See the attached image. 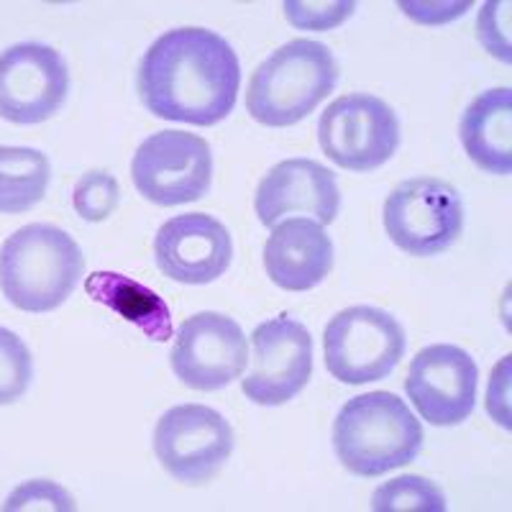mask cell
Here are the masks:
<instances>
[{
	"instance_id": "cell-23",
	"label": "cell",
	"mask_w": 512,
	"mask_h": 512,
	"mask_svg": "<svg viewBox=\"0 0 512 512\" xmlns=\"http://www.w3.org/2000/svg\"><path fill=\"white\" fill-rule=\"evenodd\" d=\"M6 510H59V512H72L77 510L75 500L64 487L49 482V479H34L11 492L6 500Z\"/></svg>"
},
{
	"instance_id": "cell-13",
	"label": "cell",
	"mask_w": 512,
	"mask_h": 512,
	"mask_svg": "<svg viewBox=\"0 0 512 512\" xmlns=\"http://www.w3.org/2000/svg\"><path fill=\"white\" fill-rule=\"evenodd\" d=\"M479 369L464 349L451 344L425 346L410 361L405 392L420 418L438 428L464 423L477 405Z\"/></svg>"
},
{
	"instance_id": "cell-5",
	"label": "cell",
	"mask_w": 512,
	"mask_h": 512,
	"mask_svg": "<svg viewBox=\"0 0 512 512\" xmlns=\"http://www.w3.org/2000/svg\"><path fill=\"white\" fill-rule=\"evenodd\" d=\"M405 328L395 315L372 305H351L323 331L326 369L341 384H367L390 377L405 356Z\"/></svg>"
},
{
	"instance_id": "cell-11",
	"label": "cell",
	"mask_w": 512,
	"mask_h": 512,
	"mask_svg": "<svg viewBox=\"0 0 512 512\" xmlns=\"http://www.w3.org/2000/svg\"><path fill=\"white\" fill-rule=\"evenodd\" d=\"M249 361L241 326L223 313H195L182 320L169 364L180 382L198 392H216L239 379Z\"/></svg>"
},
{
	"instance_id": "cell-20",
	"label": "cell",
	"mask_w": 512,
	"mask_h": 512,
	"mask_svg": "<svg viewBox=\"0 0 512 512\" xmlns=\"http://www.w3.org/2000/svg\"><path fill=\"white\" fill-rule=\"evenodd\" d=\"M372 510L377 512H443L446 497L425 477L405 474L374 489Z\"/></svg>"
},
{
	"instance_id": "cell-4",
	"label": "cell",
	"mask_w": 512,
	"mask_h": 512,
	"mask_svg": "<svg viewBox=\"0 0 512 512\" xmlns=\"http://www.w3.org/2000/svg\"><path fill=\"white\" fill-rule=\"evenodd\" d=\"M423 446L420 420L392 392H367L349 400L333 423V448L346 472L356 477L408 466Z\"/></svg>"
},
{
	"instance_id": "cell-2",
	"label": "cell",
	"mask_w": 512,
	"mask_h": 512,
	"mask_svg": "<svg viewBox=\"0 0 512 512\" xmlns=\"http://www.w3.org/2000/svg\"><path fill=\"white\" fill-rule=\"evenodd\" d=\"M85 256L70 233L29 223L0 246V290L26 313L57 310L82 280Z\"/></svg>"
},
{
	"instance_id": "cell-7",
	"label": "cell",
	"mask_w": 512,
	"mask_h": 512,
	"mask_svg": "<svg viewBox=\"0 0 512 512\" xmlns=\"http://www.w3.org/2000/svg\"><path fill=\"white\" fill-rule=\"evenodd\" d=\"M320 149L349 172H372L395 157L400 121L382 98L351 93L336 98L318 121Z\"/></svg>"
},
{
	"instance_id": "cell-16",
	"label": "cell",
	"mask_w": 512,
	"mask_h": 512,
	"mask_svg": "<svg viewBox=\"0 0 512 512\" xmlns=\"http://www.w3.org/2000/svg\"><path fill=\"white\" fill-rule=\"evenodd\" d=\"M264 269L269 280L282 290H313L333 269L331 236L310 218L274 223L272 236L264 244Z\"/></svg>"
},
{
	"instance_id": "cell-17",
	"label": "cell",
	"mask_w": 512,
	"mask_h": 512,
	"mask_svg": "<svg viewBox=\"0 0 512 512\" xmlns=\"http://www.w3.org/2000/svg\"><path fill=\"white\" fill-rule=\"evenodd\" d=\"M461 144L474 164L489 175L512 172V90L492 88L469 103L459 126Z\"/></svg>"
},
{
	"instance_id": "cell-12",
	"label": "cell",
	"mask_w": 512,
	"mask_h": 512,
	"mask_svg": "<svg viewBox=\"0 0 512 512\" xmlns=\"http://www.w3.org/2000/svg\"><path fill=\"white\" fill-rule=\"evenodd\" d=\"M70 93V72L57 49L16 44L0 54V118L21 126L49 121Z\"/></svg>"
},
{
	"instance_id": "cell-8",
	"label": "cell",
	"mask_w": 512,
	"mask_h": 512,
	"mask_svg": "<svg viewBox=\"0 0 512 512\" xmlns=\"http://www.w3.org/2000/svg\"><path fill=\"white\" fill-rule=\"evenodd\" d=\"M136 190L162 208L195 203L210 190V144L185 131H159L144 139L131 162Z\"/></svg>"
},
{
	"instance_id": "cell-22",
	"label": "cell",
	"mask_w": 512,
	"mask_h": 512,
	"mask_svg": "<svg viewBox=\"0 0 512 512\" xmlns=\"http://www.w3.org/2000/svg\"><path fill=\"white\" fill-rule=\"evenodd\" d=\"M118 203H121V187H118L116 177L108 172H98V169L82 177L72 192V205L80 218L90 223H100L113 216Z\"/></svg>"
},
{
	"instance_id": "cell-18",
	"label": "cell",
	"mask_w": 512,
	"mask_h": 512,
	"mask_svg": "<svg viewBox=\"0 0 512 512\" xmlns=\"http://www.w3.org/2000/svg\"><path fill=\"white\" fill-rule=\"evenodd\" d=\"M85 292L95 303L111 308L123 320L134 323L146 338L164 344L172 338V315L154 290L118 272H95L85 280Z\"/></svg>"
},
{
	"instance_id": "cell-24",
	"label": "cell",
	"mask_w": 512,
	"mask_h": 512,
	"mask_svg": "<svg viewBox=\"0 0 512 512\" xmlns=\"http://www.w3.org/2000/svg\"><path fill=\"white\" fill-rule=\"evenodd\" d=\"M354 3H285V16L295 29H336L354 13Z\"/></svg>"
},
{
	"instance_id": "cell-21",
	"label": "cell",
	"mask_w": 512,
	"mask_h": 512,
	"mask_svg": "<svg viewBox=\"0 0 512 512\" xmlns=\"http://www.w3.org/2000/svg\"><path fill=\"white\" fill-rule=\"evenodd\" d=\"M34 377V361L21 338L0 328V405L21 400Z\"/></svg>"
},
{
	"instance_id": "cell-10",
	"label": "cell",
	"mask_w": 512,
	"mask_h": 512,
	"mask_svg": "<svg viewBox=\"0 0 512 512\" xmlns=\"http://www.w3.org/2000/svg\"><path fill=\"white\" fill-rule=\"evenodd\" d=\"M313 377V336L287 315L267 320L251 333V369L241 382L246 400L277 408L295 400Z\"/></svg>"
},
{
	"instance_id": "cell-6",
	"label": "cell",
	"mask_w": 512,
	"mask_h": 512,
	"mask_svg": "<svg viewBox=\"0 0 512 512\" xmlns=\"http://www.w3.org/2000/svg\"><path fill=\"white\" fill-rule=\"evenodd\" d=\"M384 231L410 256H436L464 231V203L454 185L413 177L390 192L382 210Z\"/></svg>"
},
{
	"instance_id": "cell-3",
	"label": "cell",
	"mask_w": 512,
	"mask_h": 512,
	"mask_svg": "<svg viewBox=\"0 0 512 512\" xmlns=\"http://www.w3.org/2000/svg\"><path fill=\"white\" fill-rule=\"evenodd\" d=\"M338 75V62L326 44L292 39L254 70L246 111L262 126H295L333 93Z\"/></svg>"
},
{
	"instance_id": "cell-15",
	"label": "cell",
	"mask_w": 512,
	"mask_h": 512,
	"mask_svg": "<svg viewBox=\"0 0 512 512\" xmlns=\"http://www.w3.org/2000/svg\"><path fill=\"white\" fill-rule=\"evenodd\" d=\"M341 208V190L336 175L315 159H285L274 164L256 187L254 210L262 226H274L282 218L303 213L320 226L336 221Z\"/></svg>"
},
{
	"instance_id": "cell-19",
	"label": "cell",
	"mask_w": 512,
	"mask_h": 512,
	"mask_svg": "<svg viewBox=\"0 0 512 512\" xmlns=\"http://www.w3.org/2000/svg\"><path fill=\"white\" fill-rule=\"evenodd\" d=\"M52 167L29 146H0V213H26L47 195Z\"/></svg>"
},
{
	"instance_id": "cell-1",
	"label": "cell",
	"mask_w": 512,
	"mask_h": 512,
	"mask_svg": "<svg viewBox=\"0 0 512 512\" xmlns=\"http://www.w3.org/2000/svg\"><path fill=\"white\" fill-rule=\"evenodd\" d=\"M241 64L216 31L185 26L164 31L139 64V95L164 121L216 126L233 111Z\"/></svg>"
},
{
	"instance_id": "cell-14",
	"label": "cell",
	"mask_w": 512,
	"mask_h": 512,
	"mask_svg": "<svg viewBox=\"0 0 512 512\" xmlns=\"http://www.w3.org/2000/svg\"><path fill=\"white\" fill-rule=\"evenodd\" d=\"M154 259L159 272L172 282L208 285L231 267V233L218 218L205 213L169 218L154 236Z\"/></svg>"
},
{
	"instance_id": "cell-9",
	"label": "cell",
	"mask_w": 512,
	"mask_h": 512,
	"mask_svg": "<svg viewBox=\"0 0 512 512\" xmlns=\"http://www.w3.org/2000/svg\"><path fill=\"white\" fill-rule=\"evenodd\" d=\"M154 454L177 482L205 484L231 459L233 428L218 410L177 405L154 428Z\"/></svg>"
}]
</instances>
